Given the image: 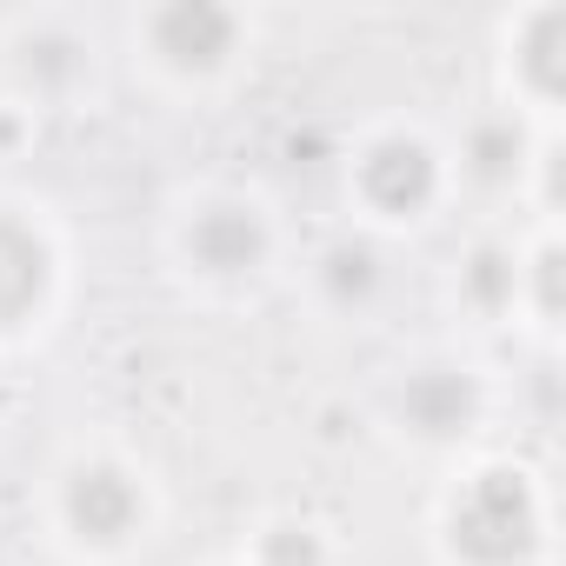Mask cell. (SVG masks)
<instances>
[{"label": "cell", "mask_w": 566, "mask_h": 566, "mask_svg": "<svg viewBox=\"0 0 566 566\" xmlns=\"http://www.w3.org/2000/svg\"><path fill=\"white\" fill-rule=\"evenodd\" d=\"M360 187L367 200H380L387 213H413L427 193H433V160L420 140H380L360 167Z\"/></svg>", "instance_id": "3"}, {"label": "cell", "mask_w": 566, "mask_h": 566, "mask_svg": "<svg viewBox=\"0 0 566 566\" xmlns=\"http://www.w3.org/2000/svg\"><path fill=\"white\" fill-rule=\"evenodd\" d=\"M327 287L334 294H367L374 287V253L367 247H334L327 253Z\"/></svg>", "instance_id": "9"}, {"label": "cell", "mask_w": 566, "mask_h": 566, "mask_svg": "<svg viewBox=\"0 0 566 566\" xmlns=\"http://www.w3.org/2000/svg\"><path fill=\"white\" fill-rule=\"evenodd\" d=\"M266 566H321V546H314V533H301V526H280V533H266Z\"/></svg>", "instance_id": "10"}, {"label": "cell", "mask_w": 566, "mask_h": 566, "mask_svg": "<svg viewBox=\"0 0 566 566\" xmlns=\"http://www.w3.org/2000/svg\"><path fill=\"white\" fill-rule=\"evenodd\" d=\"M559 41H566V8H553V14H539V21H533L526 67H533V81H539V87H559Z\"/></svg>", "instance_id": "8"}, {"label": "cell", "mask_w": 566, "mask_h": 566, "mask_svg": "<svg viewBox=\"0 0 566 566\" xmlns=\"http://www.w3.org/2000/svg\"><path fill=\"white\" fill-rule=\"evenodd\" d=\"M134 513H140V500H134V486H127L114 467H81V473L67 480V520H74L87 539H120V533L134 526Z\"/></svg>", "instance_id": "4"}, {"label": "cell", "mask_w": 566, "mask_h": 566, "mask_svg": "<svg viewBox=\"0 0 566 566\" xmlns=\"http://www.w3.org/2000/svg\"><path fill=\"white\" fill-rule=\"evenodd\" d=\"M400 407H407V420L420 433H460L473 420V380H460V374H420Z\"/></svg>", "instance_id": "7"}, {"label": "cell", "mask_w": 566, "mask_h": 566, "mask_svg": "<svg viewBox=\"0 0 566 566\" xmlns=\"http://www.w3.org/2000/svg\"><path fill=\"white\" fill-rule=\"evenodd\" d=\"M500 294H506V273H500V253H480V260H473V301H486V307H493Z\"/></svg>", "instance_id": "12"}, {"label": "cell", "mask_w": 566, "mask_h": 566, "mask_svg": "<svg viewBox=\"0 0 566 566\" xmlns=\"http://www.w3.org/2000/svg\"><path fill=\"white\" fill-rule=\"evenodd\" d=\"M193 260L200 266H213V273H240V266H253L260 260V220L247 213V207H207L200 220H193Z\"/></svg>", "instance_id": "6"}, {"label": "cell", "mask_w": 566, "mask_h": 566, "mask_svg": "<svg viewBox=\"0 0 566 566\" xmlns=\"http://www.w3.org/2000/svg\"><path fill=\"white\" fill-rule=\"evenodd\" d=\"M453 546L480 566H506L533 546V493L520 473H480L453 506Z\"/></svg>", "instance_id": "1"}, {"label": "cell", "mask_w": 566, "mask_h": 566, "mask_svg": "<svg viewBox=\"0 0 566 566\" xmlns=\"http://www.w3.org/2000/svg\"><path fill=\"white\" fill-rule=\"evenodd\" d=\"M48 287V253L21 220H0V327L21 321Z\"/></svg>", "instance_id": "5"}, {"label": "cell", "mask_w": 566, "mask_h": 566, "mask_svg": "<svg viewBox=\"0 0 566 566\" xmlns=\"http://www.w3.org/2000/svg\"><path fill=\"white\" fill-rule=\"evenodd\" d=\"M520 154V140L513 134H500V127H486L480 134V174H506V160Z\"/></svg>", "instance_id": "11"}, {"label": "cell", "mask_w": 566, "mask_h": 566, "mask_svg": "<svg viewBox=\"0 0 566 566\" xmlns=\"http://www.w3.org/2000/svg\"><path fill=\"white\" fill-rule=\"evenodd\" d=\"M154 41L174 67H213L233 41V14L213 8V0H174V8L154 21Z\"/></svg>", "instance_id": "2"}]
</instances>
